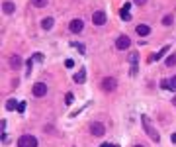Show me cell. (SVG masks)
Masks as SVG:
<instances>
[{
    "instance_id": "cell-30",
    "label": "cell",
    "mask_w": 176,
    "mask_h": 147,
    "mask_svg": "<svg viewBox=\"0 0 176 147\" xmlns=\"http://www.w3.org/2000/svg\"><path fill=\"white\" fill-rule=\"evenodd\" d=\"M135 147H143V145H135Z\"/></svg>"
},
{
    "instance_id": "cell-20",
    "label": "cell",
    "mask_w": 176,
    "mask_h": 147,
    "mask_svg": "<svg viewBox=\"0 0 176 147\" xmlns=\"http://www.w3.org/2000/svg\"><path fill=\"white\" fill-rule=\"evenodd\" d=\"M172 20H174L172 16H164V18H163V24H164V26H170V24H172Z\"/></svg>"
},
{
    "instance_id": "cell-5",
    "label": "cell",
    "mask_w": 176,
    "mask_h": 147,
    "mask_svg": "<svg viewBox=\"0 0 176 147\" xmlns=\"http://www.w3.org/2000/svg\"><path fill=\"white\" fill-rule=\"evenodd\" d=\"M69 29L72 33H80L84 29V22L82 20H78V18H75V20H71V24H69Z\"/></svg>"
},
{
    "instance_id": "cell-3",
    "label": "cell",
    "mask_w": 176,
    "mask_h": 147,
    "mask_svg": "<svg viewBox=\"0 0 176 147\" xmlns=\"http://www.w3.org/2000/svg\"><path fill=\"white\" fill-rule=\"evenodd\" d=\"M106 20H108V18H106V14L102 12V10H96V12L92 14V24H94V26H104Z\"/></svg>"
},
{
    "instance_id": "cell-19",
    "label": "cell",
    "mask_w": 176,
    "mask_h": 147,
    "mask_svg": "<svg viewBox=\"0 0 176 147\" xmlns=\"http://www.w3.org/2000/svg\"><path fill=\"white\" fill-rule=\"evenodd\" d=\"M166 65H168V67H174V65H176V53H172L170 57L166 59Z\"/></svg>"
},
{
    "instance_id": "cell-1",
    "label": "cell",
    "mask_w": 176,
    "mask_h": 147,
    "mask_svg": "<svg viewBox=\"0 0 176 147\" xmlns=\"http://www.w3.org/2000/svg\"><path fill=\"white\" fill-rule=\"evenodd\" d=\"M141 124H143V128H145V131H147V135H149L153 141H159L160 139V135L157 134V129L153 128V124H151V120L147 116H141Z\"/></svg>"
},
{
    "instance_id": "cell-9",
    "label": "cell",
    "mask_w": 176,
    "mask_h": 147,
    "mask_svg": "<svg viewBox=\"0 0 176 147\" xmlns=\"http://www.w3.org/2000/svg\"><path fill=\"white\" fill-rule=\"evenodd\" d=\"M168 49H170V47H168V45H164L163 49L159 51V53H155V55H151V57H149V61L153 63V61H159V59H163V57H164V55L168 53Z\"/></svg>"
},
{
    "instance_id": "cell-6",
    "label": "cell",
    "mask_w": 176,
    "mask_h": 147,
    "mask_svg": "<svg viewBox=\"0 0 176 147\" xmlns=\"http://www.w3.org/2000/svg\"><path fill=\"white\" fill-rule=\"evenodd\" d=\"M115 86H117V80H115V79H112V77H106L104 80H102V88H104L106 92L115 90Z\"/></svg>"
},
{
    "instance_id": "cell-14",
    "label": "cell",
    "mask_w": 176,
    "mask_h": 147,
    "mask_svg": "<svg viewBox=\"0 0 176 147\" xmlns=\"http://www.w3.org/2000/svg\"><path fill=\"white\" fill-rule=\"evenodd\" d=\"M84 80H86V73H84V71H80V73H76V75H75V83H80V84H82Z\"/></svg>"
},
{
    "instance_id": "cell-31",
    "label": "cell",
    "mask_w": 176,
    "mask_h": 147,
    "mask_svg": "<svg viewBox=\"0 0 176 147\" xmlns=\"http://www.w3.org/2000/svg\"><path fill=\"white\" fill-rule=\"evenodd\" d=\"M112 147H117V145H112Z\"/></svg>"
},
{
    "instance_id": "cell-4",
    "label": "cell",
    "mask_w": 176,
    "mask_h": 147,
    "mask_svg": "<svg viewBox=\"0 0 176 147\" xmlns=\"http://www.w3.org/2000/svg\"><path fill=\"white\" fill-rule=\"evenodd\" d=\"M90 134L92 135H96V137H102L106 134V128H104V124H100V122H94L92 126H90Z\"/></svg>"
},
{
    "instance_id": "cell-11",
    "label": "cell",
    "mask_w": 176,
    "mask_h": 147,
    "mask_svg": "<svg viewBox=\"0 0 176 147\" xmlns=\"http://www.w3.org/2000/svg\"><path fill=\"white\" fill-rule=\"evenodd\" d=\"M137 33L141 35V38H145V35L151 33V28L147 26V24H139V26H137Z\"/></svg>"
},
{
    "instance_id": "cell-8",
    "label": "cell",
    "mask_w": 176,
    "mask_h": 147,
    "mask_svg": "<svg viewBox=\"0 0 176 147\" xmlns=\"http://www.w3.org/2000/svg\"><path fill=\"white\" fill-rule=\"evenodd\" d=\"M129 45H131V39L127 38V35H120V38H117V41H115V47L120 49V51H125Z\"/></svg>"
},
{
    "instance_id": "cell-27",
    "label": "cell",
    "mask_w": 176,
    "mask_h": 147,
    "mask_svg": "<svg viewBox=\"0 0 176 147\" xmlns=\"http://www.w3.org/2000/svg\"><path fill=\"white\" fill-rule=\"evenodd\" d=\"M170 141H172V143H176V134H172V135H170Z\"/></svg>"
},
{
    "instance_id": "cell-17",
    "label": "cell",
    "mask_w": 176,
    "mask_h": 147,
    "mask_svg": "<svg viewBox=\"0 0 176 147\" xmlns=\"http://www.w3.org/2000/svg\"><path fill=\"white\" fill-rule=\"evenodd\" d=\"M16 108H18V102L14 98H10L8 102H6V110H16Z\"/></svg>"
},
{
    "instance_id": "cell-22",
    "label": "cell",
    "mask_w": 176,
    "mask_h": 147,
    "mask_svg": "<svg viewBox=\"0 0 176 147\" xmlns=\"http://www.w3.org/2000/svg\"><path fill=\"white\" fill-rule=\"evenodd\" d=\"M168 80H170V88H172V90H176V77H172V79H168Z\"/></svg>"
},
{
    "instance_id": "cell-29",
    "label": "cell",
    "mask_w": 176,
    "mask_h": 147,
    "mask_svg": "<svg viewBox=\"0 0 176 147\" xmlns=\"http://www.w3.org/2000/svg\"><path fill=\"white\" fill-rule=\"evenodd\" d=\"M172 104H174V106H176V96H174V98H172Z\"/></svg>"
},
{
    "instance_id": "cell-28",
    "label": "cell",
    "mask_w": 176,
    "mask_h": 147,
    "mask_svg": "<svg viewBox=\"0 0 176 147\" xmlns=\"http://www.w3.org/2000/svg\"><path fill=\"white\" fill-rule=\"evenodd\" d=\"M100 147H112V145H110V143H104V145H100Z\"/></svg>"
},
{
    "instance_id": "cell-21",
    "label": "cell",
    "mask_w": 176,
    "mask_h": 147,
    "mask_svg": "<svg viewBox=\"0 0 176 147\" xmlns=\"http://www.w3.org/2000/svg\"><path fill=\"white\" fill-rule=\"evenodd\" d=\"M72 100H75V96H72V92H69V94H67V100H65V102H67V104H72Z\"/></svg>"
},
{
    "instance_id": "cell-23",
    "label": "cell",
    "mask_w": 176,
    "mask_h": 147,
    "mask_svg": "<svg viewBox=\"0 0 176 147\" xmlns=\"http://www.w3.org/2000/svg\"><path fill=\"white\" fill-rule=\"evenodd\" d=\"M24 110H26V102H20V104H18V112H24Z\"/></svg>"
},
{
    "instance_id": "cell-13",
    "label": "cell",
    "mask_w": 176,
    "mask_h": 147,
    "mask_svg": "<svg viewBox=\"0 0 176 147\" xmlns=\"http://www.w3.org/2000/svg\"><path fill=\"white\" fill-rule=\"evenodd\" d=\"M53 24H55L53 18H43V20H41V28H43V29H51V28H53Z\"/></svg>"
},
{
    "instance_id": "cell-24",
    "label": "cell",
    "mask_w": 176,
    "mask_h": 147,
    "mask_svg": "<svg viewBox=\"0 0 176 147\" xmlns=\"http://www.w3.org/2000/svg\"><path fill=\"white\" fill-rule=\"evenodd\" d=\"M133 2H135L137 6H143V4H147V0H133Z\"/></svg>"
},
{
    "instance_id": "cell-2",
    "label": "cell",
    "mask_w": 176,
    "mask_h": 147,
    "mask_svg": "<svg viewBox=\"0 0 176 147\" xmlns=\"http://www.w3.org/2000/svg\"><path fill=\"white\" fill-rule=\"evenodd\" d=\"M18 147H37V139H35L33 135L26 134V135H22L18 139Z\"/></svg>"
},
{
    "instance_id": "cell-18",
    "label": "cell",
    "mask_w": 176,
    "mask_h": 147,
    "mask_svg": "<svg viewBox=\"0 0 176 147\" xmlns=\"http://www.w3.org/2000/svg\"><path fill=\"white\" fill-rule=\"evenodd\" d=\"M127 59H129V63H131V65H137V61H139V53H135V51H133V53H129Z\"/></svg>"
},
{
    "instance_id": "cell-26",
    "label": "cell",
    "mask_w": 176,
    "mask_h": 147,
    "mask_svg": "<svg viewBox=\"0 0 176 147\" xmlns=\"http://www.w3.org/2000/svg\"><path fill=\"white\" fill-rule=\"evenodd\" d=\"M131 75H137V65H131Z\"/></svg>"
},
{
    "instance_id": "cell-16",
    "label": "cell",
    "mask_w": 176,
    "mask_h": 147,
    "mask_svg": "<svg viewBox=\"0 0 176 147\" xmlns=\"http://www.w3.org/2000/svg\"><path fill=\"white\" fill-rule=\"evenodd\" d=\"M32 6H35V8H45L47 0H32Z\"/></svg>"
},
{
    "instance_id": "cell-15",
    "label": "cell",
    "mask_w": 176,
    "mask_h": 147,
    "mask_svg": "<svg viewBox=\"0 0 176 147\" xmlns=\"http://www.w3.org/2000/svg\"><path fill=\"white\" fill-rule=\"evenodd\" d=\"M2 10H4L6 14H12V12H14V2H4V4H2Z\"/></svg>"
},
{
    "instance_id": "cell-10",
    "label": "cell",
    "mask_w": 176,
    "mask_h": 147,
    "mask_svg": "<svg viewBox=\"0 0 176 147\" xmlns=\"http://www.w3.org/2000/svg\"><path fill=\"white\" fill-rule=\"evenodd\" d=\"M8 63H10V69H20L22 67V57L20 55H12Z\"/></svg>"
},
{
    "instance_id": "cell-7",
    "label": "cell",
    "mask_w": 176,
    "mask_h": 147,
    "mask_svg": "<svg viewBox=\"0 0 176 147\" xmlns=\"http://www.w3.org/2000/svg\"><path fill=\"white\" fill-rule=\"evenodd\" d=\"M33 96H37V98H41V96H45L47 94V84L45 83H37V84H33Z\"/></svg>"
},
{
    "instance_id": "cell-25",
    "label": "cell",
    "mask_w": 176,
    "mask_h": 147,
    "mask_svg": "<svg viewBox=\"0 0 176 147\" xmlns=\"http://www.w3.org/2000/svg\"><path fill=\"white\" fill-rule=\"evenodd\" d=\"M65 65H67V67H72V65H75V61H72V59H67V61H65Z\"/></svg>"
},
{
    "instance_id": "cell-12",
    "label": "cell",
    "mask_w": 176,
    "mask_h": 147,
    "mask_svg": "<svg viewBox=\"0 0 176 147\" xmlns=\"http://www.w3.org/2000/svg\"><path fill=\"white\" fill-rule=\"evenodd\" d=\"M120 18H121V20H125V22L131 18V14H129V4H125V6H123V8L120 10Z\"/></svg>"
}]
</instances>
